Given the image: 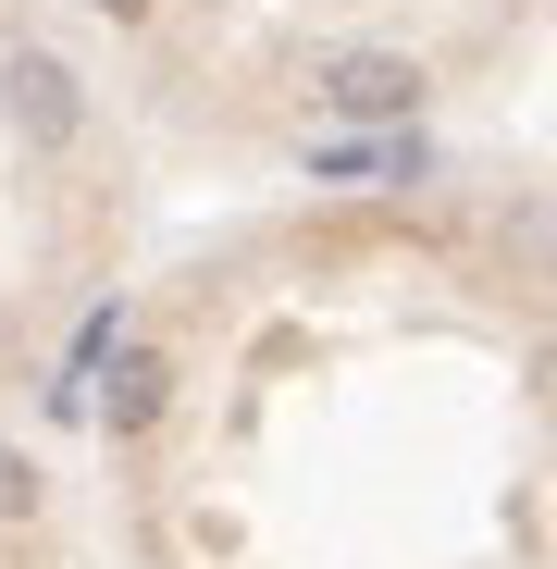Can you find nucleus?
Returning <instances> with one entry per match:
<instances>
[{
  "instance_id": "obj_3",
  "label": "nucleus",
  "mask_w": 557,
  "mask_h": 569,
  "mask_svg": "<svg viewBox=\"0 0 557 569\" xmlns=\"http://www.w3.org/2000/svg\"><path fill=\"white\" fill-rule=\"evenodd\" d=\"M161 397H173V359H161V347H137V359H112L100 421H112V433H149V421H161Z\"/></svg>"
},
{
  "instance_id": "obj_5",
  "label": "nucleus",
  "mask_w": 557,
  "mask_h": 569,
  "mask_svg": "<svg viewBox=\"0 0 557 569\" xmlns=\"http://www.w3.org/2000/svg\"><path fill=\"white\" fill-rule=\"evenodd\" d=\"M100 13H112V26H149V13H161V0H100Z\"/></svg>"
},
{
  "instance_id": "obj_4",
  "label": "nucleus",
  "mask_w": 557,
  "mask_h": 569,
  "mask_svg": "<svg viewBox=\"0 0 557 569\" xmlns=\"http://www.w3.org/2000/svg\"><path fill=\"white\" fill-rule=\"evenodd\" d=\"M0 520H38V458L0 446Z\"/></svg>"
},
{
  "instance_id": "obj_2",
  "label": "nucleus",
  "mask_w": 557,
  "mask_h": 569,
  "mask_svg": "<svg viewBox=\"0 0 557 569\" xmlns=\"http://www.w3.org/2000/svg\"><path fill=\"white\" fill-rule=\"evenodd\" d=\"M0 87H13V124H26L38 149H74L87 87H74V62H62V50H13V62H0Z\"/></svg>"
},
{
  "instance_id": "obj_1",
  "label": "nucleus",
  "mask_w": 557,
  "mask_h": 569,
  "mask_svg": "<svg viewBox=\"0 0 557 569\" xmlns=\"http://www.w3.org/2000/svg\"><path fill=\"white\" fill-rule=\"evenodd\" d=\"M310 87H322V112H347V124H409L434 74H421L409 50H335Z\"/></svg>"
}]
</instances>
